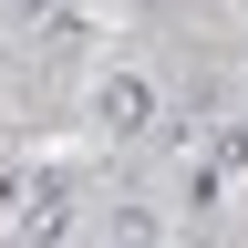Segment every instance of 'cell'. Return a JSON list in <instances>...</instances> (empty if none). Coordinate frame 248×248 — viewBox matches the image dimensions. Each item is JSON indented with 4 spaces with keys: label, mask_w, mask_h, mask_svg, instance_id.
I'll return each mask as SVG.
<instances>
[{
    "label": "cell",
    "mask_w": 248,
    "mask_h": 248,
    "mask_svg": "<svg viewBox=\"0 0 248 248\" xmlns=\"http://www.w3.org/2000/svg\"><path fill=\"white\" fill-rule=\"evenodd\" d=\"M11 11H21V21H52V11H73V0H11Z\"/></svg>",
    "instance_id": "3"
},
{
    "label": "cell",
    "mask_w": 248,
    "mask_h": 248,
    "mask_svg": "<svg viewBox=\"0 0 248 248\" xmlns=\"http://www.w3.org/2000/svg\"><path fill=\"white\" fill-rule=\"evenodd\" d=\"M155 11H207V0H155Z\"/></svg>",
    "instance_id": "4"
},
{
    "label": "cell",
    "mask_w": 248,
    "mask_h": 248,
    "mask_svg": "<svg viewBox=\"0 0 248 248\" xmlns=\"http://www.w3.org/2000/svg\"><path fill=\"white\" fill-rule=\"evenodd\" d=\"M217 155H228V166H248V124H217Z\"/></svg>",
    "instance_id": "2"
},
{
    "label": "cell",
    "mask_w": 248,
    "mask_h": 248,
    "mask_svg": "<svg viewBox=\"0 0 248 248\" xmlns=\"http://www.w3.org/2000/svg\"><path fill=\"white\" fill-rule=\"evenodd\" d=\"M93 114H104V135H155L166 124V93H155V73H114L93 93Z\"/></svg>",
    "instance_id": "1"
}]
</instances>
